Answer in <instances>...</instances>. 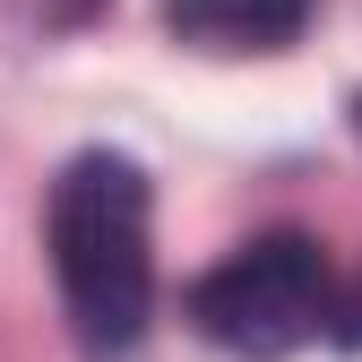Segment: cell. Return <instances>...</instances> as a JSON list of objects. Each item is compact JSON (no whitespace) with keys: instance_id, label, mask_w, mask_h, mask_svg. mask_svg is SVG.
I'll use <instances>...</instances> for the list:
<instances>
[{"instance_id":"obj_3","label":"cell","mask_w":362,"mask_h":362,"mask_svg":"<svg viewBox=\"0 0 362 362\" xmlns=\"http://www.w3.org/2000/svg\"><path fill=\"white\" fill-rule=\"evenodd\" d=\"M320 0H164V18L199 52H285Z\"/></svg>"},{"instance_id":"obj_1","label":"cell","mask_w":362,"mask_h":362,"mask_svg":"<svg viewBox=\"0 0 362 362\" xmlns=\"http://www.w3.org/2000/svg\"><path fill=\"white\" fill-rule=\"evenodd\" d=\"M147 173L86 147L61 164L52 207H43V242H52V276H61V310L86 362H121L139 354L147 320H156V242H147Z\"/></svg>"},{"instance_id":"obj_5","label":"cell","mask_w":362,"mask_h":362,"mask_svg":"<svg viewBox=\"0 0 362 362\" xmlns=\"http://www.w3.org/2000/svg\"><path fill=\"white\" fill-rule=\"evenodd\" d=\"M354 337H362V293H354Z\"/></svg>"},{"instance_id":"obj_2","label":"cell","mask_w":362,"mask_h":362,"mask_svg":"<svg viewBox=\"0 0 362 362\" xmlns=\"http://www.w3.org/2000/svg\"><path fill=\"white\" fill-rule=\"evenodd\" d=\"M328 320H337V276L310 233H259L190 285V328L250 362L302 354Z\"/></svg>"},{"instance_id":"obj_4","label":"cell","mask_w":362,"mask_h":362,"mask_svg":"<svg viewBox=\"0 0 362 362\" xmlns=\"http://www.w3.org/2000/svg\"><path fill=\"white\" fill-rule=\"evenodd\" d=\"M354 139H362V95H354Z\"/></svg>"}]
</instances>
